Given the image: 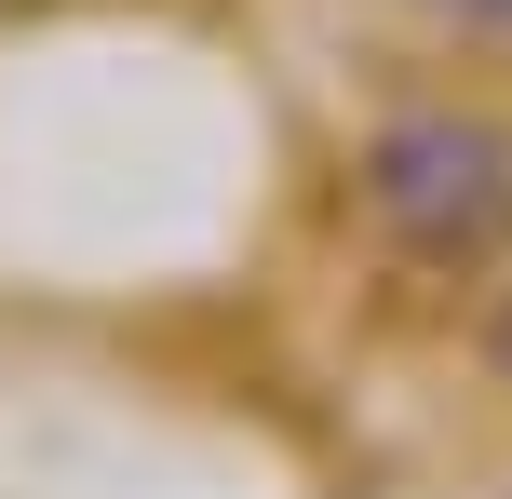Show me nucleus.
Returning a JSON list of instances; mask_svg holds the SVG:
<instances>
[{"label":"nucleus","mask_w":512,"mask_h":499,"mask_svg":"<svg viewBox=\"0 0 512 499\" xmlns=\"http://www.w3.org/2000/svg\"><path fill=\"white\" fill-rule=\"evenodd\" d=\"M432 14H486V27H512V0H432Z\"/></svg>","instance_id":"obj_2"},{"label":"nucleus","mask_w":512,"mask_h":499,"mask_svg":"<svg viewBox=\"0 0 512 499\" xmlns=\"http://www.w3.org/2000/svg\"><path fill=\"white\" fill-rule=\"evenodd\" d=\"M364 203L418 243V257H486L512 230V135L499 122H391L364 149Z\"/></svg>","instance_id":"obj_1"}]
</instances>
